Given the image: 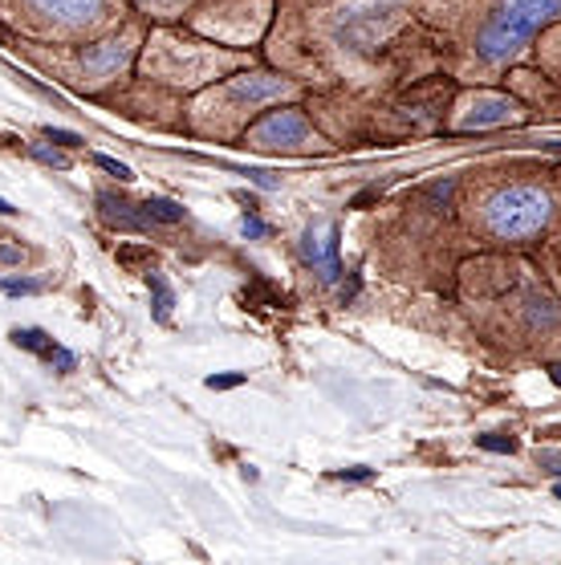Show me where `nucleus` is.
<instances>
[{
	"mask_svg": "<svg viewBox=\"0 0 561 565\" xmlns=\"http://www.w3.org/2000/svg\"><path fill=\"white\" fill-rule=\"evenodd\" d=\"M416 16L444 46V69L460 86H500L530 62L541 29L561 21V0H416Z\"/></svg>",
	"mask_w": 561,
	"mask_h": 565,
	"instance_id": "f257e3e1",
	"label": "nucleus"
},
{
	"mask_svg": "<svg viewBox=\"0 0 561 565\" xmlns=\"http://www.w3.org/2000/svg\"><path fill=\"white\" fill-rule=\"evenodd\" d=\"M302 98L305 81H297L285 69L244 65L237 74L195 90L192 130L216 134V139H241L257 114H265L269 106H281V102H302Z\"/></svg>",
	"mask_w": 561,
	"mask_h": 565,
	"instance_id": "f03ea898",
	"label": "nucleus"
},
{
	"mask_svg": "<svg viewBox=\"0 0 561 565\" xmlns=\"http://www.w3.org/2000/svg\"><path fill=\"white\" fill-rule=\"evenodd\" d=\"M558 211V195L541 179H497V183H481L472 200H468V216L472 228L484 232L497 244H521L541 236L553 224Z\"/></svg>",
	"mask_w": 561,
	"mask_h": 565,
	"instance_id": "7ed1b4c3",
	"label": "nucleus"
},
{
	"mask_svg": "<svg viewBox=\"0 0 561 565\" xmlns=\"http://www.w3.org/2000/svg\"><path fill=\"white\" fill-rule=\"evenodd\" d=\"M146 81L179 86V90H204L212 81L237 74L244 65H253V53L204 37H188L179 29H155L139 49Z\"/></svg>",
	"mask_w": 561,
	"mask_h": 565,
	"instance_id": "20e7f679",
	"label": "nucleus"
},
{
	"mask_svg": "<svg viewBox=\"0 0 561 565\" xmlns=\"http://www.w3.org/2000/svg\"><path fill=\"white\" fill-rule=\"evenodd\" d=\"M0 16L41 41H98L118 29L123 0H0Z\"/></svg>",
	"mask_w": 561,
	"mask_h": 565,
	"instance_id": "39448f33",
	"label": "nucleus"
},
{
	"mask_svg": "<svg viewBox=\"0 0 561 565\" xmlns=\"http://www.w3.org/2000/svg\"><path fill=\"white\" fill-rule=\"evenodd\" d=\"M244 146L253 151H273V155H321L330 151V139L314 127V114L302 102H281L257 114L241 134Z\"/></svg>",
	"mask_w": 561,
	"mask_h": 565,
	"instance_id": "423d86ee",
	"label": "nucleus"
},
{
	"mask_svg": "<svg viewBox=\"0 0 561 565\" xmlns=\"http://www.w3.org/2000/svg\"><path fill=\"white\" fill-rule=\"evenodd\" d=\"M139 49H143V33L135 25H118V29L98 37V41H78L74 53H69V62L62 65V74L74 86H81V90H98L106 81L123 78L130 62L139 57Z\"/></svg>",
	"mask_w": 561,
	"mask_h": 565,
	"instance_id": "0eeeda50",
	"label": "nucleus"
},
{
	"mask_svg": "<svg viewBox=\"0 0 561 565\" xmlns=\"http://www.w3.org/2000/svg\"><path fill=\"white\" fill-rule=\"evenodd\" d=\"M530 118V106L500 86H456V94L444 114V130L451 134H472V130L517 127Z\"/></svg>",
	"mask_w": 561,
	"mask_h": 565,
	"instance_id": "6e6552de",
	"label": "nucleus"
},
{
	"mask_svg": "<svg viewBox=\"0 0 561 565\" xmlns=\"http://www.w3.org/2000/svg\"><path fill=\"white\" fill-rule=\"evenodd\" d=\"M269 13H273V0H208L192 16V29L208 33L212 41H220V46L244 49L265 33Z\"/></svg>",
	"mask_w": 561,
	"mask_h": 565,
	"instance_id": "1a4fd4ad",
	"label": "nucleus"
},
{
	"mask_svg": "<svg viewBox=\"0 0 561 565\" xmlns=\"http://www.w3.org/2000/svg\"><path fill=\"white\" fill-rule=\"evenodd\" d=\"M302 257H305V265H314V273H318L326 285L342 281V260H337V224L309 228V232H305V241H302Z\"/></svg>",
	"mask_w": 561,
	"mask_h": 565,
	"instance_id": "9d476101",
	"label": "nucleus"
},
{
	"mask_svg": "<svg viewBox=\"0 0 561 565\" xmlns=\"http://www.w3.org/2000/svg\"><path fill=\"white\" fill-rule=\"evenodd\" d=\"M9 342H13L16 350H29V355L46 358L49 367H58V371H74V367H78V355L58 346V342L49 338L46 330H37V325H16L13 334H9Z\"/></svg>",
	"mask_w": 561,
	"mask_h": 565,
	"instance_id": "9b49d317",
	"label": "nucleus"
},
{
	"mask_svg": "<svg viewBox=\"0 0 561 565\" xmlns=\"http://www.w3.org/2000/svg\"><path fill=\"white\" fill-rule=\"evenodd\" d=\"M530 62L537 65V74L561 94V21H553L549 29H541V37L533 41Z\"/></svg>",
	"mask_w": 561,
	"mask_h": 565,
	"instance_id": "f8f14e48",
	"label": "nucleus"
},
{
	"mask_svg": "<svg viewBox=\"0 0 561 565\" xmlns=\"http://www.w3.org/2000/svg\"><path fill=\"white\" fill-rule=\"evenodd\" d=\"M98 211H102V220L114 228H123V232H146L151 220L143 216V208H135L130 200L114 192H98Z\"/></svg>",
	"mask_w": 561,
	"mask_h": 565,
	"instance_id": "ddd939ff",
	"label": "nucleus"
},
{
	"mask_svg": "<svg viewBox=\"0 0 561 565\" xmlns=\"http://www.w3.org/2000/svg\"><path fill=\"white\" fill-rule=\"evenodd\" d=\"M130 4L151 21H179L195 9V0H130Z\"/></svg>",
	"mask_w": 561,
	"mask_h": 565,
	"instance_id": "4468645a",
	"label": "nucleus"
},
{
	"mask_svg": "<svg viewBox=\"0 0 561 565\" xmlns=\"http://www.w3.org/2000/svg\"><path fill=\"white\" fill-rule=\"evenodd\" d=\"M139 208H143V216L151 220V224H179V220L188 216L176 200H163V195H151V200H143Z\"/></svg>",
	"mask_w": 561,
	"mask_h": 565,
	"instance_id": "2eb2a0df",
	"label": "nucleus"
},
{
	"mask_svg": "<svg viewBox=\"0 0 561 565\" xmlns=\"http://www.w3.org/2000/svg\"><path fill=\"white\" fill-rule=\"evenodd\" d=\"M146 285H151V297H155V318L167 322L171 318V306H176V293L167 290V281L160 273H146Z\"/></svg>",
	"mask_w": 561,
	"mask_h": 565,
	"instance_id": "dca6fc26",
	"label": "nucleus"
},
{
	"mask_svg": "<svg viewBox=\"0 0 561 565\" xmlns=\"http://www.w3.org/2000/svg\"><path fill=\"white\" fill-rule=\"evenodd\" d=\"M0 293H9V297H33V293H46V281H33V277H0Z\"/></svg>",
	"mask_w": 561,
	"mask_h": 565,
	"instance_id": "f3484780",
	"label": "nucleus"
},
{
	"mask_svg": "<svg viewBox=\"0 0 561 565\" xmlns=\"http://www.w3.org/2000/svg\"><path fill=\"white\" fill-rule=\"evenodd\" d=\"M484 452H500V455H513L517 452V436H505V432H488V436H476Z\"/></svg>",
	"mask_w": 561,
	"mask_h": 565,
	"instance_id": "a211bd4d",
	"label": "nucleus"
},
{
	"mask_svg": "<svg viewBox=\"0 0 561 565\" xmlns=\"http://www.w3.org/2000/svg\"><path fill=\"white\" fill-rule=\"evenodd\" d=\"M41 134H46L49 143L69 146V151H74V146H81V143H86V139H81V134H74V130H62V127H46V130H41Z\"/></svg>",
	"mask_w": 561,
	"mask_h": 565,
	"instance_id": "6ab92c4d",
	"label": "nucleus"
},
{
	"mask_svg": "<svg viewBox=\"0 0 561 565\" xmlns=\"http://www.w3.org/2000/svg\"><path fill=\"white\" fill-rule=\"evenodd\" d=\"M241 232H244V236H248V241H260V236H269V224L260 220L257 211H248V216H244V220H241Z\"/></svg>",
	"mask_w": 561,
	"mask_h": 565,
	"instance_id": "aec40b11",
	"label": "nucleus"
},
{
	"mask_svg": "<svg viewBox=\"0 0 561 565\" xmlns=\"http://www.w3.org/2000/svg\"><path fill=\"white\" fill-rule=\"evenodd\" d=\"M25 257H29V248H25V244H0V265H4V269L21 265Z\"/></svg>",
	"mask_w": 561,
	"mask_h": 565,
	"instance_id": "412c9836",
	"label": "nucleus"
},
{
	"mask_svg": "<svg viewBox=\"0 0 561 565\" xmlns=\"http://www.w3.org/2000/svg\"><path fill=\"white\" fill-rule=\"evenodd\" d=\"M94 163H98V167H102V171H111L114 179H123V183H127V179H135V176H130V167H127V163L111 159V155H94Z\"/></svg>",
	"mask_w": 561,
	"mask_h": 565,
	"instance_id": "4be33fe9",
	"label": "nucleus"
},
{
	"mask_svg": "<svg viewBox=\"0 0 561 565\" xmlns=\"http://www.w3.org/2000/svg\"><path fill=\"white\" fill-rule=\"evenodd\" d=\"M334 480H350V485H367V480H374V468H342V472H334Z\"/></svg>",
	"mask_w": 561,
	"mask_h": 565,
	"instance_id": "5701e85b",
	"label": "nucleus"
},
{
	"mask_svg": "<svg viewBox=\"0 0 561 565\" xmlns=\"http://www.w3.org/2000/svg\"><path fill=\"white\" fill-rule=\"evenodd\" d=\"M29 155L37 163H49V167H65V155L62 151H49V146H29Z\"/></svg>",
	"mask_w": 561,
	"mask_h": 565,
	"instance_id": "b1692460",
	"label": "nucleus"
},
{
	"mask_svg": "<svg viewBox=\"0 0 561 565\" xmlns=\"http://www.w3.org/2000/svg\"><path fill=\"white\" fill-rule=\"evenodd\" d=\"M244 374H212L208 378V390H228V387H241Z\"/></svg>",
	"mask_w": 561,
	"mask_h": 565,
	"instance_id": "393cba45",
	"label": "nucleus"
},
{
	"mask_svg": "<svg viewBox=\"0 0 561 565\" xmlns=\"http://www.w3.org/2000/svg\"><path fill=\"white\" fill-rule=\"evenodd\" d=\"M537 464L546 472H561V452H537Z\"/></svg>",
	"mask_w": 561,
	"mask_h": 565,
	"instance_id": "a878e982",
	"label": "nucleus"
},
{
	"mask_svg": "<svg viewBox=\"0 0 561 565\" xmlns=\"http://www.w3.org/2000/svg\"><path fill=\"white\" fill-rule=\"evenodd\" d=\"M237 200H241V204H244V208H248V211H257V200H253V195H248V192H237Z\"/></svg>",
	"mask_w": 561,
	"mask_h": 565,
	"instance_id": "bb28decb",
	"label": "nucleus"
},
{
	"mask_svg": "<svg viewBox=\"0 0 561 565\" xmlns=\"http://www.w3.org/2000/svg\"><path fill=\"white\" fill-rule=\"evenodd\" d=\"M549 378H553V387H561V362H553V367H549Z\"/></svg>",
	"mask_w": 561,
	"mask_h": 565,
	"instance_id": "cd10ccee",
	"label": "nucleus"
},
{
	"mask_svg": "<svg viewBox=\"0 0 561 565\" xmlns=\"http://www.w3.org/2000/svg\"><path fill=\"white\" fill-rule=\"evenodd\" d=\"M13 211H16V208L9 204V200H0V216H13Z\"/></svg>",
	"mask_w": 561,
	"mask_h": 565,
	"instance_id": "c85d7f7f",
	"label": "nucleus"
},
{
	"mask_svg": "<svg viewBox=\"0 0 561 565\" xmlns=\"http://www.w3.org/2000/svg\"><path fill=\"white\" fill-rule=\"evenodd\" d=\"M553 492H558V501H561V485H558V488H553Z\"/></svg>",
	"mask_w": 561,
	"mask_h": 565,
	"instance_id": "c756f323",
	"label": "nucleus"
}]
</instances>
